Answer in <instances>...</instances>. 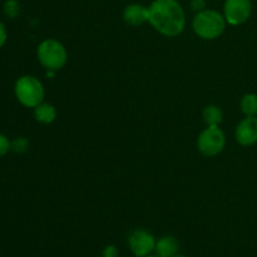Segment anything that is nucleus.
Returning a JSON list of instances; mask_svg holds the SVG:
<instances>
[{"label":"nucleus","mask_w":257,"mask_h":257,"mask_svg":"<svg viewBox=\"0 0 257 257\" xmlns=\"http://www.w3.org/2000/svg\"><path fill=\"white\" fill-rule=\"evenodd\" d=\"M148 22L165 37H177L185 29V12L177 0H155L148 7Z\"/></svg>","instance_id":"nucleus-1"},{"label":"nucleus","mask_w":257,"mask_h":257,"mask_svg":"<svg viewBox=\"0 0 257 257\" xmlns=\"http://www.w3.org/2000/svg\"><path fill=\"white\" fill-rule=\"evenodd\" d=\"M193 32L205 40L220 38L226 29V19L216 10H202L195 15L192 22Z\"/></svg>","instance_id":"nucleus-2"},{"label":"nucleus","mask_w":257,"mask_h":257,"mask_svg":"<svg viewBox=\"0 0 257 257\" xmlns=\"http://www.w3.org/2000/svg\"><path fill=\"white\" fill-rule=\"evenodd\" d=\"M15 95L23 105L35 108L43 103L44 88L42 83L33 75H23L15 83Z\"/></svg>","instance_id":"nucleus-3"},{"label":"nucleus","mask_w":257,"mask_h":257,"mask_svg":"<svg viewBox=\"0 0 257 257\" xmlns=\"http://www.w3.org/2000/svg\"><path fill=\"white\" fill-rule=\"evenodd\" d=\"M38 59L48 70H59L67 64L68 54L64 45L54 39H47L38 47Z\"/></svg>","instance_id":"nucleus-4"},{"label":"nucleus","mask_w":257,"mask_h":257,"mask_svg":"<svg viewBox=\"0 0 257 257\" xmlns=\"http://www.w3.org/2000/svg\"><path fill=\"white\" fill-rule=\"evenodd\" d=\"M225 133L218 127H207L198 136V151L206 157H213V156L220 155L225 148Z\"/></svg>","instance_id":"nucleus-5"},{"label":"nucleus","mask_w":257,"mask_h":257,"mask_svg":"<svg viewBox=\"0 0 257 257\" xmlns=\"http://www.w3.org/2000/svg\"><path fill=\"white\" fill-rule=\"evenodd\" d=\"M251 10V0H226L223 5V17L228 24L240 25L250 18Z\"/></svg>","instance_id":"nucleus-6"},{"label":"nucleus","mask_w":257,"mask_h":257,"mask_svg":"<svg viewBox=\"0 0 257 257\" xmlns=\"http://www.w3.org/2000/svg\"><path fill=\"white\" fill-rule=\"evenodd\" d=\"M128 245L135 256L146 257L155 250L156 241L148 231L135 230L128 238Z\"/></svg>","instance_id":"nucleus-7"},{"label":"nucleus","mask_w":257,"mask_h":257,"mask_svg":"<svg viewBox=\"0 0 257 257\" xmlns=\"http://www.w3.org/2000/svg\"><path fill=\"white\" fill-rule=\"evenodd\" d=\"M236 141L241 146H252L257 143V117H246L236 128Z\"/></svg>","instance_id":"nucleus-8"},{"label":"nucleus","mask_w":257,"mask_h":257,"mask_svg":"<svg viewBox=\"0 0 257 257\" xmlns=\"http://www.w3.org/2000/svg\"><path fill=\"white\" fill-rule=\"evenodd\" d=\"M123 19L127 24L138 27L148 22V8L141 4H131L123 12Z\"/></svg>","instance_id":"nucleus-9"},{"label":"nucleus","mask_w":257,"mask_h":257,"mask_svg":"<svg viewBox=\"0 0 257 257\" xmlns=\"http://www.w3.org/2000/svg\"><path fill=\"white\" fill-rule=\"evenodd\" d=\"M155 251L160 257H173L177 255L178 242L172 236H165L156 242Z\"/></svg>","instance_id":"nucleus-10"},{"label":"nucleus","mask_w":257,"mask_h":257,"mask_svg":"<svg viewBox=\"0 0 257 257\" xmlns=\"http://www.w3.org/2000/svg\"><path fill=\"white\" fill-rule=\"evenodd\" d=\"M34 117L38 122L49 124V123L54 122L55 117H57V110L49 103H40L38 107L34 108Z\"/></svg>","instance_id":"nucleus-11"},{"label":"nucleus","mask_w":257,"mask_h":257,"mask_svg":"<svg viewBox=\"0 0 257 257\" xmlns=\"http://www.w3.org/2000/svg\"><path fill=\"white\" fill-rule=\"evenodd\" d=\"M222 110L217 105H207L203 110V120L207 127H218L222 122Z\"/></svg>","instance_id":"nucleus-12"},{"label":"nucleus","mask_w":257,"mask_h":257,"mask_svg":"<svg viewBox=\"0 0 257 257\" xmlns=\"http://www.w3.org/2000/svg\"><path fill=\"white\" fill-rule=\"evenodd\" d=\"M241 110L246 117L257 114V94L255 93H247L241 99Z\"/></svg>","instance_id":"nucleus-13"},{"label":"nucleus","mask_w":257,"mask_h":257,"mask_svg":"<svg viewBox=\"0 0 257 257\" xmlns=\"http://www.w3.org/2000/svg\"><path fill=\"white\" fill-rule=\"evenodd\" d=\"M20 12L19 3L17 0H8L4 5V13L9 18H15Z\"/></svg>","instance_id":"nucleus-14"},{"label":"nucleus","mask_w":257,"mask_h":257,"mask_svg":"<svg viewBox=\"0 0 257 257\" xmlns=\"http://www.w3.org/2000/svg\"><path fill=\"white\" fill-rule=\"evenodd\" d=\"M28 146H29V142L25 138H18L13 142L12 148L15 152H24V151L28 150Z\"/></svg>","instance_id":"nucleus-15"},{"label":"nucleus","mask_w":257,"mask_h":257,"mask_svg":"<svg viewBox=\"0 0 257 257\" xmlns=\"http://www.w3.org/2000/svg\"><path fill=\"white\" fill-rule=\"evenodd\" d=\"M10 148H12V143H10V141L8 140L4 135L0 133V156L7 155V153L10 151Z\"/></svg>","instance_id":"nucleus-16"},{"label":"nucleus","mask_w":257,"mask_h":257,"mask_svg":"<svg viewBox=\"0 0 257 257\" xmlns=\"http://www.w3.org/2000/svg\"><path fill=\"white\" fill-rule=\"evenodd\" d=\"M191 7H192V9L195 10V12H202V10H205L206 2L205 0H192V2H191Z\"/></svg>","instance_id":"nucleus-17"},{"label":"nucleus","mask_w":257,"mask_h":257,"mask_svg":"<svg viewBox=\"0 0 257 257\" xmlns=\"http://www.w3.org/2000/svg\"><path fill=\"white\" fill-rule=\"evenodd\" d=\"M103 257H118V250L112 245L107 246L103 251Z\"/></svg>","instance_id":"nucleus-18"},{"label":"nucleus","mask_w":257,"mask_h":257,"mask_svg":"<svg viewBox=\"0 0 257 257\" xmlns=\"http://www.w3.org/2000/svg\"><path fill=\"white\" fill-rule=\"evenodd\" d=\"M7 42V30H5V25L0 22V48L5 44Z\"/></svg>","instance_id":"nucleus-19"},{"label":"nucleus","mask_w":257,"mask_h":257,"mask_svg":"<svg viewBox=\"0 0 257 257\" xmlns=\"http://www.w3.org/2000/svg\"><path fill=\"white\" fill-rule=\"evenodd\" d=\"M173 257H185V256H182V255H176V256H173Z\"/></svg>","instance_id":"nucleus-20"},{"label":"nucleus","mask_w":257,"mask_h":257,"mask_svg":"<svg viewBox=\"0 0 257 257\" xmlns=\"http://www.w3.org/2000/svg\"><path fill=\"white\" fill-rule=\"evenodd\" d=\"M146 257H160V256H150V255H148V256H146Z\"/></svg>","instance_id":"nucleus-21"}]
</instances>
